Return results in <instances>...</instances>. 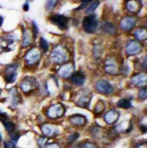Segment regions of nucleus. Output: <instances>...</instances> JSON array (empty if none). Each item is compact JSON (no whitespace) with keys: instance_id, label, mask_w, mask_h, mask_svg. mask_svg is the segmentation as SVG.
Returning <instances> with one entry per match:
<instances>
[{"instance_id":"obj_1","label":"nucleus","mask_w":147,"mask_h":148,"mask_svg":"<svg viewBox=\"0 0 147 148\" xmlns=\"http://www.w3.org/2000/svg\"><path fill=\"white\" fill-rule=\"evenodd\" d=\"M50 57L52 62L56 64H63L68 60L69 56L65 47H63L62 46H58L53 49Z\"/></svg>"},{"instance_id":"obj_2","label":"nucleus","mask_w":147,"mask_h":148,"mask_svg":"<svg viewBox=\"0 0 147 148\" xmlns=\"http://www.w3.org/2000/svg\"><path fill=\"white\" fill-rule=\"evenodd\" d=\"M97 25H98L97 19L94 15L88 16L85 17V19L83 20V28H84V30L86 33H89V34L94 33L95 30L97 28Z\"/></svg>"},{"instance_id":"obj_3","label":"nucleus","mask_w":147,"mask_h":148,"mask_svg":"<svg viewBox=\"0 0 147 148\" xmlns=\"http://www.w3.org/2000/svg\"><path fill=\"white\" fill-rule=\"evenodd\" d=\"M38 86V84L34 77H25V78L21 82L20 87L22 91L25 93H28L32 90H35Z\"/></svg>"},{"instance_id":"obj_4","label":"nucleus","mask_w":147,"mask_h":148,"mask_svg":"<svg viewBox=\"0 0 147 148\" xmlns=\"http://www.w3.org/2000/svg\"><path fill=\"white\" fill-rule=\"evenodd\" d=\"M95 90L103 95H110L113 93V88L109 83L105 80H99L95 84Z\"/></svg>"},{"instance_id":"obj_5","label":"nucleus","mask_w":147,"mask_h":148,"mask_svg":"<svg viewBox=\"0 0 147 148\" xmlns=\"http://www.w3.org/2000/svg\"><path fill=\"white\" fill-rule=\"evenodd\" d=\"M65 106L61 104H56L51 106L47 111V116L50 118H58L65 114Z\"/></svg>"},{"instance_id":"obj_6","label":"nucleus","mask_w":147,"mask_h":148,"mask_svg":"<svg viewBox=\"0 0 147 148\" xmlns=\"http://www.w3.org/2000/svg\"><path fill=\"white\" fill-rule=\"evenodd\" d=\"M40 57H41V54L39 52V50L34 47L30 49L27 53V55H25V61H27L28 65H34V64H36L39 61Z\"/></svg>"},{"instance_id":"obj_7","label":"nucleus","mask_w":147,"mask_h":148,"mask_svg":"<svg viewBox=\"0 0 147 148\" xmlns=\"http://www.w3.org/2000/svg\"><path fill=\"white\" fill-rule=\"evenodd\" d=\"M137 19L135 16H125L120 22V27L124 31H130L135 27Z\"/></svg>"},{"instance_id":"obj_8","label":"nucleus","mask_w":147,"mask_h":148,"mask_svg":"<svg viewBox=\"0 0 147 148\" xmlns=\"http://www.w3.org/2000/svg\"><path fill=\"white\" fill-rule=\"evenodd\" d=\"M142 50H143V46L140 44L139 41L132 40L127 45L126 53L129 56H133V55H137L140 52H142Z\"/></svg>"},{"instance_id":"obj_9","label":"nucleus","mask_w":147,"mask_h":148,"mask_svg":"<svg viewBox=\"0 0 147 148\" xmlns=\"http://www.w3.org/2000/svg\"><path fill=\"white\" fill-rule=\"evenodd\" d=\"M51 22L54 25H57L58 27L61 29H66L67 27V24H68V19L65 16H61V15H55L51 16L50 18Z\"/></svg>"},{"instance_id":"obj_10","label":"nucleus","mask_w":147,"mask_h":148,"mask_svg":"<svg viewBox=\"0 0 147 148\" xmlns=\"http://www.w3.org/2000/svg\"><path fill=\"white\" fill-rule=\"evenodd\" d=\"M41 130H42V132H43V134H44V136H46L48 137L55 136L59 133V130H58V128H57V126L50 125V124L44 125L41 127Z\"/></svg>"},{"instance_id":"obj_11","label":"nucleus","mask_w":147,"mask_h":148,"mask_svg":"<svg viewBox=\"0 0 147 148\" xmlns=\"http://www.w3.org/2000/svg\"><path fill=\"white\" fill-rule=\"evenodd\" d=\"M105 72L110 75H116L118 73L117 64L113 57L108 58L105 61Z\"/></svg>"},{"instance_id":"obj_12","label":"nucleus","mask_w":147,"mask_h":148,"mask_svg":"<svg viewBox=\"0 0 147 148\" xmlns=\"http://www.w3.org/2000/svg\"><path fill=\"white\" fill-rule=\"evenodd\" d=\"M146 81H147L146 75L142 73L133 75L131 79V84L135 86H145Z\"/></svg>"},{"instance_id":"obj_13","label":"nucleus","mask_w":147,"mask_h":148,"mask_svg":"<svg viewBox=\"0 0 147 148\" xmlns=\"http://www.w3.org/2000/svg\"><path fill=\"white\" fill-rule=\"evenodd\" d=\"M126 8L131 13H138L142 8V3L140 0H128L126 3Z\"/></svg>"},{"instance_id":"obj_14","label":"nucleus","mask_w":147,"mask_h":148,"mask_svg":"<svg viewBox=\"0 0 147 148\" xmlns=\"http://www.w3.org/2000/svg\"><path fill=\"white\" fill-rule=\"evenodd\" d=\"M120 116V114L116 110H110V111H108L105 115V121L106 122V123L108 125H113L118 120Z\"/></svg>"},{"instance_id":"obj_15","label":"nucleus","mask_w":147,"mask_h":148,"mask_svg":"<svg viewBox=\"0 0 147 148\" xmlns=\"http://www.w3.org/2000/svg\"><path fill=\"white\" fill-rule=\"evenodd\" d=\"M70 79H71V81H72V83L74 84V85H75V86H83L85 84V77L84 75H83V73L75 72L71 75Z\"/></svg>"},{"instance_id":"obj_16","label":"nucleus","mask_w":147,"mask_h":148,"mask_svg":"<svg viewBox=\"0 0 147 148\" xmlns=\"http://www.w3.org/2000/svg\"><path fill=\"white\" fill-rule=\"evenodd\" d=\"M72 72H73V66L71 64H66V65H64L60 68V70L58 71V75L62 78H68L71 75Z\"/></svg>"},{"instance_id":"obj_17","label":"nucleus","mask_w":147,"mask_h":148,"mask_svg":"<svg viewBox=\"0 0 147 148\" xmlns=\"http://www.w3.org/2000/svg\"><path fill=\"white\" fill-rule=\"evenodd\" d=\"M69 120L73 125L78 126H83L86 123V117L82 114H74L69 118Z\"/></svg>"},{"instance_id":"obj_18","label":"nucleus","mask_w":147,"mask_h":148,"mask_svg":"<svg viewBox=\"0 0 147 148\" xmlns=\"http://www.w3.org/2000/svg\"><path fill=\"white\" fill-rule=\"evenodd\" d=\"M102 29H103L105 32H106V33L110 34V35H113L116 33V25H113L112 23H109V22H104L103 24H102Z\"/></svg>"},{"instance_id":"obj_19","label":"nucleus","mask_w":147,"mask_h":148,"mask_svg":"<svg viewBox=\"0 0 147 148\" xmlns=\"http://www.w3.org/2000/svg\"><path fill=\"white\" fill-rule=\"evenodd\" d=\"M133 36L136 38L137 40L139 41H144L146 39L147 37V32H146V29L145 28H138L135 31V33H133Z\"/></svg>"},{"instance_id":"obj_20","label":"nucleus","mask_w":147,"mask_h":148,"mask_svg":"<svg viewBox=\"0 0 147 148\" xmlns=\"http://www.w3.org/2000/svg\"><path fill=\"white\" fill-rule=\"evenodd\" d=\"M90 99H91L90 95H83L82 97H80V99L78 100L77 105L81 107L87 108L89 106V104H90Z\"/></svg>"},{"instance_id":"obj_21","label":"nucleus","mask_w":147,"mask_h":148,"mask_svg":"<svg viewBox=\"0 0 147 148\" xmlns=\"http://www.w3.org/2000/svg\"><path fill=\"white\" fill-rule=\"evenodd\" d=\"M31 43H32V36L30 34V31L29 30L25 31L24 37H23V47H28Z\"/></svg>"},{"instance_id":"obj_22","label":"nucleus","mask_w":147,"mask_h":148,"mask_svg":"<svg viewBox=\"0 0 147 148\" xmlns=\"http://www.w3.org/2000/svg\"><path fill=\"white\" fill-rule=\"evenodd\" d=\"M117 106L121 107V108L127 109V108H131L132 107V104H131V102L129 100H127L125 98H123V99H120L117 102Z\"/></svg>"},{"instance_id":"obj_23","label":"nucleus","mask_w":147,"mask_h":148,"mask_svg":"<svg viewBox=\"0 0 147 148\" xmlns=\"http://www.w3.org/2000/svg\"><path fill=\"white\" fill-rule=\"evenodd\" d=\"M105 103L100 100L97 102V104L96 106H95L94 107V113H96V114H101L102 112H103L105 110Z\"/></svg>"},{"instance_id":"obj_24","label":"nucleus","mask_w":147,"mask_h":148,"mask_svg":"<svg viewBox=\"0 0 147 148\" xmlns=\"http://www.w3.org/2000/svg\"><path fill=\"white\" fill-rule=\"evenodd\" d=\"M3 125L5 126V128L6 129V131H8L9 133L14 131L15 129V125L14 123H12L10 121H8V120H3Z\"/></svg>"},{"instance_id":"obj_25","label":"nucleus","mask_w":147,"mask_h":148,"mask_svg":"<svg viewBox=\"0 0 147 148\" xmlns=\"http://www.w3.org/2000/svg\"><path fill=\"white\" fill-rule=\"evenodd\" d=\"M100 2L99 1H95V2H93L92 4H90L88 6H87V8L85 9V13H87V14H89V13H92L94 12L95 9L97 8V6L99 5Z\"/></svg>"},{"instance_id":"obj_26","label":"nucleus","mask_w":147,"mask_h":148,"mask_svg":"<svg viewBox=\"0 0 147 148\" xmlns=\"http://www.w3.org/2000/svg\"><path fill=\"white\" fill-rule=\"evenodd\" d=\"M39 44H40V47H41V49L44 51V52H46V51L48 50V48H49V44H48V42H47L46 39H44V37H41Z\"/></svg>"},{"instance_id":"obj_27","label":"nucleus","mask_w":147,"mask_h":148,"mask_svg":"<svg viewBox=\"0 0 147 148\" xmlns=\"http://www.w3.org/2000/svg\"><path fill=\"white\" fill-rule=\"evenodd\" d=\"M72 148H98L96 145H94L93 143H85V144H81V145H76L75 147H72Z\"/></svg>"},{"instance_id":"obj_28","label":"nucleus","mask_w":147,"mask_h":148,"mask_svg":"<svg viewBox=\"0 0 147 148\" xmlns=\"http://www.w3.org/2000/svg\"><path fill=\"white\" fill-rule=\"evenodd\" d=\"M58 0H47L46 2V9L47 10H52L55 8V6L57 5Z\"/></svg>"},{"instance_id":"obj_29","label":"nucleus","mask_w":147,"mask_h":148,"mask_svg":"<svg viewBox=\"0 0 147 148\" xmlns=\"http://www.w3.org/2000/svg\"><path fill=\"white\" fill-rule=\"evenodd\" d=\"M5 80L8 83H14L16 79V73H13V74H6L5 75Z\"/></svg>"},{"instance_id":"obj_30","label":"nucleus","mask_w":147,"mask_h":148,"mask_svg":"<svg viewBox=\"0 0 147 148\" xmlns=\"http://www.w3.org/2000/svg\"><path fill=\"white\" fill-rule=\"evenodd\" d=\"M18 65L17 64H13V65H10L6 68V74H13V73H16V69H17Z\"/></svg>"},{"instance_id":"obj_31","label":"nucleus","mask_w":147,"mask_h":148,"mask_svg":"<svg viewBox=\"0 0 147 148\" xmlns=\"http://www.w3.org/2000/svg\"><path fill=\"white\" fill-rule=\"evenodd\" d=\"M78 137H79V134H78V133L72 134H70V136H68V138H67V142H68L69 144L74 143L75 140H77Z\"/></svg>"},{"instance_id":"obj_32","label":"nucleus","mask_w":147,"mask_h":148,"mask_svg":"<svg viewBox=\"0 0 147 148\" xmlns=\"http://www.w3.org/2000/svg\"><path fill=\"white\" fill-rule=\"evenodd\" d=\"M138 96H139L140 100H145L146 99V97H147V89H146V87L140 90Z\"/></svg>"},{"instance_id":"obj_33","label":"nucleus","mask_w":147,"mask_h":148,"mask_svg":"<svg viewBox=\"0 0 147 148\" xmlns=\"http://www.w3.org/2000/svg\"><path fill=\"white\" fill-rule=\"evenodd\" d=\"M47 143V138L46 137H39L37 139V145H39L40 147H44L46 145V144Z\"/></svg>"},{"instance_id":"obj_34","label":"nucleus","mask_w":147,"mask_h":148,"mask_svg":"<svg viewBox=\"0 0 147 148\" xmlns=\"http://www.w3.org/2000/svg\"><path fill=\"white\" fill-rule=\"evenodd\" d=\"M19 136H20V134H19L18 132H14V131L10 132V137H11L12 141H14V142H16Z\"/></svg>"},{"instance_id":"obj_35","label":"nucleus","mask_w":147,"mask_h":148,"mask_svg":"<svg viewBox=\"0 0 147 148\" xmlns=\"http://www.w3.org/2000/svg\"><path fill=\"white\" fill-rule=\"evenodd\" d=\"M4 148H16V144L14 141H6L4 144Z\"/></svg>"},{"instance_id":"obj_36","label":"nucleus","mask_w":147,"mask_h":148,"mask_svg":"<svg viewBox=\"0 0 147 148\" xmlns=\"http://www.w3.org/2000/svg\"><path fill=\"white\" fill-rule=\"evenodd\" d=\"M33 29H34V38H36L38 34V28H37V25H36V22H34V21H33Z\"/></svg>"},{"instance_id":"obj_37","label":"nucleus","mask_w":147,"mask_h":148,"mask_svg":"<svg viewBox=\"0 0 147 148\" xmlns=\"http://www.w3.org/2000/svg\"><path fill=\"white\" fill-rule=\"evenodd\" d=\"M46 148H60V146H59L58 144L54 143V144H49V145H47L46 146Z\"/></svg>"},{"instance_id":"obj_38","label":"nucleus","mask_w":147,"mask_h":148,"mask_svg":"<svg viewBox=\"0 0 147 148\" xmlns=\"http://www.w3.org/2000/svg\"><path fill=\"white\" fill-rule=\"evenodd\" d=\"M0 116H2V117H6V113L3 112L0 110Z\"/></svg>"},{"instance_id":"obj_39","label":"nucleus","mask_w":147,"mask_h":148,"mask_svg":"<svg viewBox=\"0 0 147 148\" xmlns=\"http://www.w3.org/2000/svg\"><path fill=\"white\" fill-rule=\"evenodd\" d=\"M24 10L25 11H27L28 10V3H25L24 5Z\"/></svg>"},{"instance_id":"obj_40","label":"nucleus","mask_w":147,"mask_h":148,"mask_svg":"<svg viewBox=\"0 0 147 148\" xmlns=\"http://www.w3.org/2000/svg\"><path fill=\"white\" fill-rule=\"evenodd\" d=\"M3 21H4V18H3L2 16H0V27H1V25H2Z\"/></svg>"},{"instance_id":"obj_41","label":"nucleus","mask_w":147,"mask_h":148,"mask_svg":"<svg viewBox=\"0 0 147 148\" xmlns=\"http://www.w3.org/2000/svg\"><path fill=\"white\" fill-rule=\"evenodd\" d=\"M144 68L146 69V57L144 58Z\"/></svg>"},{"instance_id":"obj_42","label":"nucleus","mask_w":147,"mask_h":148,"mask_svg":"<svg viewBox=\"0 0 147 148\" xmlns=\"http://www.w3.org/2000/svg\"><path fill=\"white\" fill-rule=\"evenodd\" d=\"M81 1H82L83 3H87V2H91V1H93V0H81Z\"/></svg>"},{"instance_id":"obj_43","label":"nucleus","mask_w":147,"mask_h":148,"mask_svg":"<svg viewBox=\"0 0 147 148\" xmlns=\"http://www.w3.org/2000/svg\"><path fill=\"white\" fill-rule=\"evenodd\" d=\"M2 141V136H1V134H0V142Z\"/></svg>"},{"instance_id":"obj_44","label":"nucleus","mask_w":147,"mask_h":148,"mask_svg":"<svg viewBox=\"0 0 147 148\" xmlns=\"http://www.w3.org/2000/svg\"><path fill=\"white\" fill-rule=\"evenodd\" d=\"M0 94H1V89H0Z\"/></svg>"},{"instance_id":"obj_45","label":"nucleus","mask_w":147,"mask_h":148,"mask_svg":"<svg viewBox=\"0 0 147 148\" xmlns=\"http://www.w3.org/2000/svg\"><path fill=\"white\" fill-rule=\"evenodd\" d=\"M0 8H1V5H0Z\"/></svg>"}]
</instances>
